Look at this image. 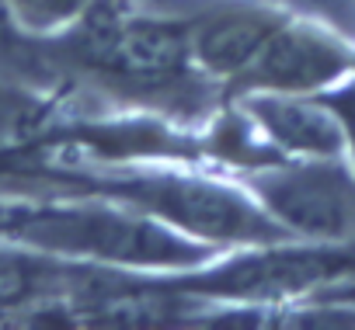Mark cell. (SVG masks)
<instances>
[{"label": "cell", "instance_id": "5b68a950", "mask_svg": "<svg viewBox=\"0 0 355 330\" xmlns=\"http://www.w3.org/2000/svg\"><path fill=\"white\" fill-rule=\"evenodd\" d=\"M348 73H355V39L289 11L282 25L265 39L251 66L234 80L227 98L258 91L320 94Z\"/></svg>", "mask_w": 355, "mask_h": 330}, {"label": "cell", "instance_id": "ba28073f", "mask_svg": "<svg viewBox=\"0 0 355 330\" xmlns=\"http://www.w3.org/2000/svg\"><path fill=\"white\" fill-rule=\"evenodd\" d=\"M8 4L35 35H56L70 21H77L94 0H8Z\"/></svg>", "mask_w": 355, "mask_h": 330}, {"label": "cell", "instance_id": "6da1fadb", "mask_svg": "<svg viewBox=\"0 0 355 330\" xmlns=\"http://www.w3.org/2000/svg\"><path fill=\"white\" fill-rule=\"evenodd\" d=\"M0 240H11L63 261L94 268L178 275L213 261L216 247L178 233L146 212L108 195L77 188L70 195H28L4 226Z\"/></svg>", "mask_w": 355, "mask_h": 330}, {"label": "cell", "instance_id": "277c9868", "mask_svg": "<svg viewBox=\"0 0 355 330\" xmlns=\"http://www.w3.org/2000/svg\"><path fill=\"white\" fill-rule=\"evenodd\" d=\"M296 240H355V167L341 160H265L230 171Z\"/></svg>", "mask_w": 355, "mask_h": 330}, {"label": "cell", "instance_id": "8992f818", "mask_svg": "<svg viewBox=\"0 0 355 330\" xmlns=\"http://www.w3.org/2000/svg\"><path fill=\"white\" fill-rule=\"evenodd\" d=\"M254 132L289 160H348L345 132L334 108L320 94H237L230 98Z\"/></svg>", "mask_w": 355, "mask_h": 330}, {"label": "cell", "instance_id": "7a4b0ae2", "mask_svg": "<svg viewBox=\"0 0 355 330\" xmlns=\"http://www.w3.org/2000/svg\"><path fill=\"white\" fill-rule=\"evenodd\" d=\"M80 188L125 202L150 219L216 250L296 240L254 202V195L230 171L213 174L196 167V160L112 163L101 174H87Z\"/></svg>", "mask_w": 355, "mask_h": 330}, {"label": "cell", "instance_id": "3957f363", "mask_svg": "<svg viewBox=\"0 0 355 330\" xmlns=\"http://www.w3.org/2000/svg\"><path fill=\"white\" fill-rule=\"evenodd\" d=\"M206 302L265 306L355 282V240H279L223 250L213 261L164 278Z\"/></svg>", "mask_w": 355, "mask_h": 330}, {"label": "cell", "instance_id": "9c48e42d", "mask_svg": "<svg viewBox=\"0 0 355 330\" xmlns=\"http://www.w3.org/2000/svg\"><path fill=\"white\" fill-rule=\"evenodd\" d=\"M49 101H56V98L21 94V91H0V132H32V129L46 125Z\"/></svg>", "mask_w": 355, "mask_h": 330}, {"label": "cell", "instance_id": "30bf717a", "mask_svg": "<svg viewBox=\"0 0 355 330\" xmlns=\"http://www.w3.org/2000/svg\"><path fill=\"white\" fill-rule=\"evenodd\" d=\"M320 98L334 108L341 132H345V146H348V163L355 167V73H348L345 80H338L334 87L320 91Z\"/></svg>", "mask_w": 355, "mask_h": 330}, {"label": "cell", "instance_id": "52a82bcc", "mask_svg": "<svg viewBox=\"0 0 355 330\" xmlns=\"http://www.w3.org/2000/svg\"><path fill=\"white\" fill-rule=\"evenodd\" d=\"M0 91H21L39 98H56L70 91L53 49L49 35H35L21 25L8 0H0Z\"/></svg>", "mask_w": 355, "mask_h": 330}]
</instances>
